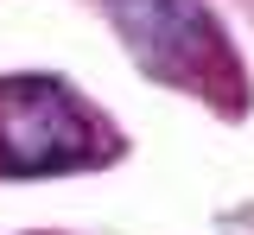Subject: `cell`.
Listing matches in <instances>:
<instances>
[{
    "mask_svg": "<svg viewBox=\"0 0 254 235\" xmlns=\"http://www.w3.org/2000/svg\"><path fill=\"white\" fill-rule=\"evenodd\" d=\"M108 153V127L64 76H0V178H64Z\"/></svg>",
    "mask_w": 254,
    "mask_h": 235,
    "instance_id": "7a4b0ae2",
    "label": "cell"
},
{
    "mask_svg": "<svg viewBox=\"0 0 254 235\" xmlns=\"http://www.w3.org/2000/svg\"><path fill=\"white\" fill-rule=\"evenodd\" d=\"M115 19L127 58L165 89L210 96L222 108H242V64L229 51V32L197 6V0H102Z\"/></svg>",
    "mask_w": 254,
    "mask_h": 235,
    "instance_id": "6da1fadb",
    "label": "cell"
}]
</instances>
